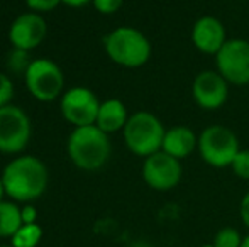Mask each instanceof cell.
Wrapping results in <instances>:
<instances>
[{
    "instance_id": "15",
    "label": "cell",
    "mask_w": 249,
    "mask_h": 247,
    "mask_svg": "<svg viewBox=\"0 0 249 247\" xmlns=\"http://www.w3.org/2000/svg\"><path fill=\"white\" fill-rule=\"evenodd\" d=\"M127 120H129V114L124 102H121L119 99H108L100 103L95 125L100 131H104L105 134L110 135L114 132L124 131Z\"/></svg>"
},
{
    "instance_id": "26",
    "label": "cell",
    "mask_w": 249,
    "mask_h": 247,
    "mask_svg": "<svg viewBox=\"0 0 249 247\" xmlns=\"http://www.w3.org/2000/svg\"><path fill=\"white\" fill-rule=\"evenodd\" d=\"M93 0H61V3H65V5L68 7H75V9H78V7H85L87 3H92Z\"/></svg>"
},
{
    "instance_id": "13",
    "label": "cell",
    "mask_w": 249,
    "mask_h": 247,
    "mask_svg": "<svg viewBox=\"0 0 249 247\" xmlns=\"http://www.w3.org/2000/svg\"><path fill=\"white\" fill-rule=\"evenodd\" d=\"M192 44L203 54L215 56L227 43V33L222 20L213 16H202L192 27Z\"/></svg>"
},
{
    "instance_id": "20",
    "label": "cell",
    "mask_w": 249,
    "mask_h": 247,
    "mask_svg": "<svg viewBox=\"0 0 249 247\" xmlns=\"http://www.w3.org/2000/svg\"><path fill=\"white\" fill-rule=\"evenodd\" d=\"M231 168H232L234 175H236L237 178L244 180V181H249V149H241V151L237 152V156L234 158Z\"/></svg>"
},
{
    "instance_id": "25",
    "label": "cell",
    "mask_w": 249,
    "mask_h": 247,
    "mask_svg": "<svg viewBox=\"0 0 249 247\" xmlns=\"http://www.w3.org/2000/svg\"><path fill=\"white\" fill-rule=\"evenodd\" d=\"M239 217L249 231V191L244 193L243 200H241V203H239Z\"/></svg>"
},
{
    "instance_id": "21",
    "label": "cell",
    "mask_w": 249,
    "mask_h": 247,
    "mask_svg": "<svg viewBox=\"0 0 249 247\" xmlns=\"http://www.w3.org/2000/svg\"><path fill=\"white\" fill-rule=\"evenodd\" d=\"M14 97V83L5 73L0 71V109L10 105V100Z\"/></svg>"
},
{
    "instance_id": "4",
    "label": "cell",
    "mask_w": 249,
    "mask_h": 247,
    "mask_svg": "<svg viewBox=\"0 0 249 247\" xmlns=\"http://www.w3.org/2000/svg\"><path fill=\"white\" fill-rule=\"evenodd\" d=\"M166 134L163 122L151 112H136L129 115L122 135L125 148L139 158H149L151 154L161 151L163 139Z\"/></svg>"
},
{
    "instance_id": "14",
    "label": "cell",
    "mask_w": 249,
    "mask_h": 247,
    "mask_svg": "<svg viewBox=\"0 0 249 247\" xmlns=\"http://www.w3.org/2000/svg\"><path fill=\"white\" fill-rule=\"evenodd\" d=\"M197 148L198 135L187 125H175V127L166 129L161 151L181 161V159L188 158Z\"/></svg>"
},
{
    "instance_id": "17",
    "label": "cell",
    "mask_w": 249,
    "mask_h": 247,
    "mask_svg": "<svg viewBox=\"0 0 249 247\" xmlns=\"http://www.w3.org/2000/svg\"><path fill=\"white\" fill-rule=\"evenodd\" d=\"M43 239V229L39 224H22V227L12 235L10 244L14 247H36Z\"/></svg>"
},
{
    "instance_id": "24",
    "label": "cell",
    "mask_w": 249,
    "mask_h": 247,
    "mask_svg": "<svg viewBox=\"0 0 249 247\" xmlns=\"http://www.w3.org/2000/svg\"><path fill=\"white\" fill-rule=\"evenodd\" d=\"M22 224H37V208L33 203H26L20 208Z\"/></svg>"
},
{
    "instance_id": "12",
    "label": "cell",
    "mask_w": 249,
    "mask_h": 247,
    "mask_svg": "<svg viewBox=\"0 0 249 247\" xmlns=\"http://www.w3.org/2000/svg\"><path fill=\"white\" fill-rule=\"evenodd\" d=\"M48 33L46 20L41 14L26 12L14 19L9 29V41L16 49L33 51L44 41Z\"/></svg>"
},
{
    "instance_id": "30",
    "label": "cell",
    "mask_w": 249,
    "mask_h": 247,
    "mask_svg": "<svg viewBox=\"0 0 249 247\" xmlns=\"http://www.w3.org/2000/svg\"><path fill=\"white\" fill-rule=\"evenodd\" d=\"M0 247H14V246H12V244H2Z\"/></svg>"
},
{
    "instance_id": "6",
    "label": "cell",
    "mask_w": 249,
    "mask_h": 247,
    "mask_svg": "<svg viewBox=\"0 0 249 247\" xmlns=\"http://www.w3.org/2000/svg\"><path fill=\"white\" fill-rule=\"evenodd\" d=\"M24 80L29 93L39 102L56 100L65 88V75L61 68L46 58L33 60L24 75Z\"/></svg>"
},
{
    "instance_id": "23",
    "label": "cell",
    "mask_w": 249,
    "mask_h": 247,
    "mask_svg": "<svg viewBox=\"0 0 249 247\" xmlns=\"http://www.w3.org/2000/svg\"><path fill=\"white\" fill-rule=\"evenodd\" d=\"M92 3L97 12L104 14V16H112L121 9L124 0H93Z\"/></svg>"
},
{
    "instance_id": "11",
    "label": "cell",
    "mask_w": 249,
    "mask_h": 247,
    "mask_svg": "<svg viewBox=\"0 0 249 247\" xmlns=\"http://www.w3.org/2000/svg\"><path fill=\"white\" fill-rule=\"evenodd\" d=\"M192 97L203 110H219L229 97V83L217 69L200 71L192 83Z\"/></svg>"
},
{
    "instance_id": "18",
    "label": "cell",
    "mask_w": 249,
    "mask_h": 247,
    "mask_svg": "<svg viewBox=\"0 0 249 247\" xmlns=\"http://www.w3.org/2000/svg\"><path fill=\"white\" fill-rule=\"evenodd\" d=\"M243 235L234 227H222L213 235L212 244L213 247H241L243 244Z\"/></svg>"
},
{
    "instance_id": "10",
    "label": "cell",
    "mask_w": 249,
    "mask_h": 247,
    "mask_svg": "<svg viewBox=\"0 0 249 247\" xmlns=\"http://www.w3.org/2000/svg\"><path fill=\"white\" fill-rule=\"evenodd\" d=\"M183 176L181 161L164 151H158L144 159L142 178L151 190L170 191L178 186Z\"/></svg>"
},
{
    "instance_id": "7",
    "label": "cell",
    "mask_w": 249,
    "mask_h": 247,
    "mask_svg": "<svg viewBox=\"0 0 249 247\" xmlns=\"http://www.w3.org/2000/svg\"><path fill=\"white\" fill-rule=\"evenodd\" d=\"M215 69L229 85L244 86L249 83V41L232 37L215 54Z\"/></svg>"
},
{
    "instance_id": "3",
    "label": "cell",
    "mask_w": 249,
    "mask_h": 247,
    "mask_svg": "<svg viewBox=\"0 0 249 247\" xmlns=\"http://www.w3.org/2000/svg\"><path fill=\"white\" fill-rule=\"evenodd\" d=\"M107 56L122 68H141L149 61L153 46L144 33L131 26L114 29L104 37Z\"/></svg>"
},
{
    "instance_id": "2",
    "label": "cell",
    "mask_w": 249,
    "mask_h": 247,
    "mask_svg": "<svg viewBox=\"0 0 249 247\" xmlns=\"http://www.w3.org/2000/svg\"><path fill=\"white\" fill-rule=\"evenodd\" d=\"M68 156L76 168L83 171H97L108 161L112 152L108 134L97 125L75 127L68 137Z\"/></svg>"
},
{
    "instance_id": "9",
    "label": "cell",
    "mask_w": 249,
    "mask_h": 247,
    "mask_svg": "<svg viewBox=\"0 0 249 247\" xmlns=\"http://www.w3.org/2000/svg\"><path fill=\"white\" fill-rule=\"evenodd\" d=\"M100 100L90 88L85 86H73L61 95V115L73 127H85L95 125L99 115Z\"/></svg>"
},
{
    "instance_id": "28",
    "label": "cell",
    "mask_w": 249,
    "mask_h": 247,
    "mask_svg": "<svg viewBox=\"0 0 249 247\" xmlns=\"http://www.w3.org/2000/svg\"><path fill=\"white\" fill-rule=\"evenodd\" d=\"M241 247H249V234L243 239V244H241Z\"/></svg>"
},
{
    "instance_id": "16",
    "label": "cell",
    "mask_w": 249,
    "mask_h": 247,
    "mask_svg": "<svg viewBox=\"0 0 249 247\" xmlns=\"http://www.w3.org/2000/svg\"><path fill=\"white\" fill-rule=\"evenodd\" d=\"M22 227L20 207L16 201H0V237L12 239L19 229Z\"/></svg>"
},
{
    "instance_id": "22",
    "label": "cell",
    "mask_w": 249,
    "mask_h": 247,
    "mask_svg": "<svg viewBox=\"0 0 249 247\" xmlns=\"http://www.w3.org/2000/svg\"><path fill=\"white\" fill-rule=\"evenodd\" d=\"M61 3V0H26V5L29 10L36 14L41 12H51Z\"/></svg>"
},
{
    "instance_id": "8",
    "label": "cell",
    "mask_w": 249,
    "mask_h": 247,
    "mask_svg": "<svg viewBox=\"0 0 249 247\" xmlns=\"http://www.w3.org/2000/svg\"><path fill=\"white\" fill-rule=\"evenodd\" d=\"M31 139V120L22 109L5 105L0 109V152L17 154L26 149Z\"/></svg>"
},
{
    "instance_id": "5",
    "label": "cell",
    "mask_w": 249,
    "mask_h": 247,
    "mask_svg": "<svg viewBox=\"0 0 249 247\" xmlns=\"http://www.w3.org/2000/svg\"><path fill=\"white\" fill-rule=\"evenodd\" d=\"M200 158L212 168H231L234 158L241 151L239 139L232 129L226 125H209L198 134Z\"/></svg>"
},
{
    "instance_id": "29",
    "label": "cell",
    "mask_w": 249,
    "mask_h": 247,
    "mask_svg": "<svg viewBox=\"0 0 249 247\" xmlns=\"http://www.w3.org/2000/svg\"><path fill=\"white\" fill-rule=\"evenodd\" d=\"M200 247H213V244H203V246H200Z\"/></svg>"
},
{
    "instance_id": "19",
    "label": "cell",
    "mask_w": 249,
    "mask_h": 247,
    "mask_svg": "<svg viewBox=\"0 0 249 247\" xmlns=\"http://www.w3.org/2000/svg\"><path fill=\"white\" fill-rule=\"evenodd\" d=\"M31 63H33V60L29 58V51L16 49L14 48L9 53V56H7V68L10 71L17 73V75H26Z\"/></svg>"
},
{
    "instance_id": "1",
    "label": "cell",
    "mask_w": 249,
    "mask_h": 247,
    "mask_svg": "<svg viewBox=\"0 0 249 247\" xmlns=\"http://www.w3.org/2000/svg\"><path fill=\"white\" fill-rule=\"evenodd\" d=\"M5 195L14 201L31 203L43 197L50 181L48 168L36 156L24 154L12 159L2 171Z\"/></svg>"
},
{
    "instance_id": "27",
    "label": "cell",
    "mask_w": 249,
    "mask_h": 247,
    "mask_svg": "<svg viewBox=\"0 0 249 247\" xmlns=\"http://www.w3.org/2000/svg\"><path fill=\"white\" fill-rule=\"evenodd\" d=\"M3 197H5V186H3L2 176H0V201H3Z\"/></svg>"
}]
</instances>
